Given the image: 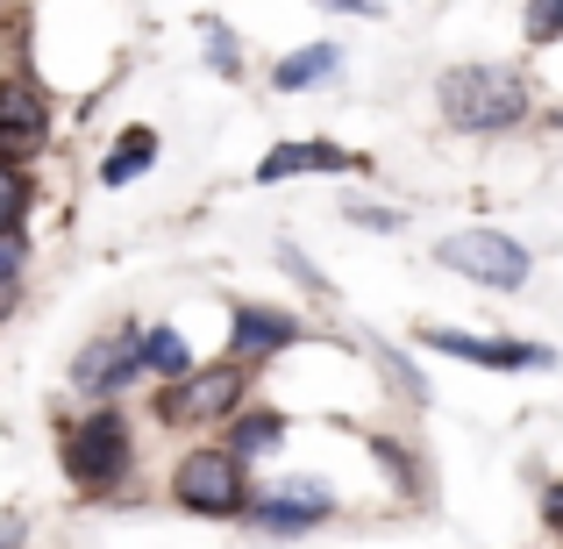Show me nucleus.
Listing matches in <instances>:
<instances>
[{"instance_id":"1","label":"nucleus","mask_w":563,"mask_h":549,"mask_svg":"<svg viewBox=\"0 0 563 549\" xmlns=\"http://www.w3.org/2000/svg\"><path fill=\"white\" fill-rule=\"evenodd\" d=\"M435 108L464 136H499V129L528 122V79L514 65H450L435 79Z\"/></svg>"},{"instance_id":"2","label":"nucleus","mask_w":563,"mask_h":549,"mask_svg":"<svg viewBox=\"0 0 563 549\" xmlns=\"http://www.w3.org/2000/svg\"><path fill=\"white\" fill-rule=\"evenodd\" d=\"M57 464H65V479L79 485V493H114V485L136 471V436H129V421L114 407H100V414H86V421H65Z\"/></svg>"},{"instance_id":"3","label":"nucleus","mask_w":563,"mask_h":549,"mask_svg":"<svg viewBox=\"0 0 563 549\" xmlns=\"http://www.w3.org/2000/svg\"><path fill=\"white\" fill-rule=\"evenodd\" d=\"M243 393H250V371L243 364H192L186 378H172L157 393V421L165 428H214L229 414H243Z\"/></svg>"},{"instance_id":"4","label":"nucleus","mask_w":563,"mask_h":549,"mask_svg":"<svg viewBox=\"0 0 563 549\" xmlns=\"http://www.w3.org/2000/svg\"><path fill=\"white\" fill-rule=\"evenodd\" d=\"M172 499L200 521H243L250 507V471L229 450H186L172 464Z\"/></svg>"},{"instance_id":"5","label":"nucleus","mask_w":563,"mask_h":549,"mask_svg":"<svg viewBox=\"0 0 563 549\" xmlns=\"http://www.w3.org/2000/svg\"><path fill=\"white\" fill-rule=\"evenodd\" d=\"M435 264L456 278H471V286H493V293H514L528 286V250L514 243V235L499 229H456L435 243Z\"/></svg>"},{"instance_id":"6","label":"nucleus","mask_w":563,"mask_h":549,"mask_svg":"<svg viewBox=\"0 0 563 549\" xmlns=\"http://www.w3.org/2000/svg\"><path fill=\"white\" fill-rule=\"evenodd\" d=\"M243 521H257L264 536H307V528L335 521V493H329L321 479H272V485H250Z\"/></svg>"},{"instance_id":"7","label":"nucleus","mask_w":563,"mask_h":549,"mask_svg":"<svg viewBox=\"0 0 563 549\" xmlns=\"http://www.w3.org/2000/svg\"><path fill=\"white\" fill-rule=\"evenodd\" d=\"M43 143H51V100H43L36 79H0V157L8 165H22V157H36Z\"/></svg>"},{"instance_id":"8","label":"nucleus","mask_w":563,"mask_h":549,"mask_svg":"<svg viewBox=\"0 0 563 549\" xmlns=\"http://www.w3.org/2000/svg\"><path fill=\"white\" fill-rule=\"evenodd\" d=\"M143 378V358H136V329H108L93 336V343L71 358V385H79L86 399H114L122 385Z\"/></svg>"},{"instance_id":"9","label":"nucleus","mask_w":563,"mask_h":549,"mask_svg":"<svg viewBox=\"0 0 563 549\" xmlns=\"http://www.w3.org/2000/svg\"><path fill=\"white\" fill-rule=\"evenodd\" d=\"M428 350L442 358H464V364H493V371H542L550 350L542 343H514V336H464V329H421Z\"/></svg>"},{"instance_id":"10","label":"nucleus","mask_w":563,"mask_h":549,"mask_svg":"<svg viewBox=\"0 0 563 549\" xmlns=\"http://www.w3.org/2000/svg\"><path fill=\"white\" fill-rule=\"evenodd\" d=\"M292 343H300V321L286 307H235L229 315V364H243V371L292 350Z\"/></svg>"},{"instance_id":"11","label":"nucleus","mask_w":563,"mask_h":549,"mask_svg":"<svg viewBox=\"0 0 563 549\" xmlns=\"http://www.w3.org/2000/svg\"><path fill=\"white\" fill-rule=\"evenodd\" d=\"M307 172H357V157H350L343 143H329V136H300V143H272L250 179L278 186V179H307Z\"/></svg>"},{"instance_id":"12","label":"nucleus","mask_w":563,"mask_h":549,"mask_svg":"<svg viewBox=\"0 0 563 549\" xmlns=\"http://www.w3.org/2000/svg\"><path fill=\"white\" fill-rule=\"evenodd\" d=\"M221 450H229L243 471H250V464H264V457H278V450H286V414H278V407H250V414H235V436L221 442Z\"/></svg>"},{"instance_id":"13","label":"nucleus","mask_w":563,"mask_h":549,"mask_svg":"<svg viewBox=\"0 0 563 549\" xmlns=\"http://www.w3.org/2000/svg\"><path fill=\"white\" fill-rule=\"evenodd\" d=\"M335 72H343V43H307V51H292V57L272 65V86L278 94H307V86L335 79Z\"/></svg>"},{"instance_id":"14","label":"nucleus","mask_w":563,"mask_h":549,"mask_svg":"<svg viewBox=\"0 0 563 549\" xmlns=\"http://www.w3.org/2000/svg\"><path fill=\"white\" fill-rule=\"evenodd\" d=\"M136 358H143V371H157L165 385L192 371V350H186V336H179V329H165V321H157V329H136Z\"/></svg>"},{"instance_id":"15","label":"nucleus","mask_w":563,"mask_h":549,"mask_svg":"<svg viewBox=\"0 0 563 549\" xmlns=\"http://www.w3.org/2000/svg\"><path fill=\"white\" fill-rule=\"evenodd\" d=\"M151 165H157V129H129V136H122V143L108 151V165H100V179H108V186H129L136 172H151Z\"/></svg>"},{"instance_id":"16","label":"nucleus","mask_w":563,"mask_h":549,"mask_svg":"<svg viewBox=\"0 0 563 549\" xmlns=\"http://www.w3.org/2000/svg\"><path fill=\"white\" fill-rule=\"evenodd\" d=\"M29 200H36V186H29V172L0 157V235H14V229H22Z\"/></svg>"},{"instance_id":"17","label":"nucleus","mask_w":563,"mask_h":549,"mask_svg":"<svg viewBox=\"0 0 563 549\" xmlns=\"http://www.w3.org/2000/svg\"><path fill=\"white\" fill-rule=\"evenodd\" d=\"M200 51H207V65H214L221 79H235V72H243V43H235V29H229V22H207Z\"/></svg>"},{"instance_id":"18","label":"nucleus","mask_w":563,"mask_h":549,"mask_svg":"<svg viewBox=\"0 0 563 549\" xmlns=\"http://www.w3.org/2000/svg\"><path fill=\"white\" fill-rule=\"evenodd\" d=\"M528 43H563V0H528Z\"/></svg>"},{"instance_id":"19","label":"nucleus","mask_w":563,"mask_h":549,"mask_svg":"<svg viewBox=\"0 0 563 549\" xmlns=\"http://www.w3.org/2000/svg\"><path fill=\"white\" fill-rule=\"evenodd\" d=\"M22 264H29V243H22V229H14V235H0V293H14Z\"/></svg>"},{"instance_id":"20","label":"nucleus","mask_w":563,"mask_h":549,"mask_svg":"<svg viewBox=\"0 0 563 549\" xmlns=\"http://www.w3.org/2000/svg\"><path fill=\"white\" fill-rule=\"evenodd\" d=\"M385 371H393V378H399V385H407V399H428V385H421V378H413V364H407V358H399V350H385Z\"/></svg>"},{"instance_id":"21","label":"nucleus","mask_w":563,"mask_h":549,"mask_svg":"<svg viewBox=\"0 0 563 549\" xmlns=\"http://www.w3.org/2000/svg\"><path fill=\"white\" fill-rule=\"evenodd\" d=\"M357 221H364V229H399L407 215H399V207H357Z\"/></svg>"},{"instance_id":"22","label":"nucleus","mask_w":563,"mask_h":549,"mask_svg":"<svg viewBox=\"0 0 563 549\" xmlns=\"http://www.w3.org/2000/svg\"><path fill=\"white\" fill-rule=\"evenodd\" d=\"M542 514H550V528L563 536V479H550V493H542Z\"/></svg>"},{"instance_id":"23","label":"nucleus","mask_w":563,"mask_h":549,"mask_svg":"<svg viewBox=\"0 0 563 549\" xmlns=\"http://www.w3.org/2000/svg\"><path fill=\"white\" fill-rule=\"evenodd\" d=\"M321 8H343V14H378V0H321Z\"/></svg>"},{"instance_id":"24","label":"nucleus","mask_w":563,"mask_h":549,"mask_svg":"<svg viewBox=\"0 0 563 549\" xmlns=\"http://www.w3.org/2000/svg\"><path fill=\"white\" fill-rule=\"evenodd\" d=\"M0 549H14V528H0Z\"/></svg>"},{"instance_id":"25","label":"nucleus","mask_w":563,"mask_h":549,"mask_svg":"<svg viewBox=\"0 0 563 549\" xmlns=\"http://www.w3.org/2000/svg\"><path fill=\"white\" fill-rule=\"evenodd\" d=\"M550 122H556V129H563V108H556V114H550Z\"/></svg>"}]
</instances>
